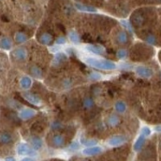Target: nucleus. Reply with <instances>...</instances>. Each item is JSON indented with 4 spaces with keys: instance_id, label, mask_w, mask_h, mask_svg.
<instances>
[{
    "instance_id": "nucleus-3",
    "label": "nucleus",
    "mask_w": 161,
    "mask_h": 161,
    "mask_svg": "<svg viewBox=\"0 0 161 161\" xmlns=\"http://www.w3.org/2000/svg\"><path fill=\"white\" fill-rule=\"evenodd\" d=\"M137 74L143 78H150L152 77L153 70L146 66H138L136 68Z\"/></svg>"
},
{
    "instance_id": "nucleus-6",
    "label": "nucleus",
    "mask_w": 161,
    "mask_h": 161,
    "mask_svg": "<svg viewBox=\"0 0 161 161\" xmlns=\"http://www.w3.org/2000/svg\"><path fill=\"white\" fill-rule=\"evenodd\" d=\"M125 142H126V138L124 136H123V135H116V136H114L112 138L108 140V144L110 146L116 147V146H119L121 144H123Z\"/></svg>"
},
{
    "instance_id": "nucleus-19",
    "label": "nucleus",
    "mask_w": 161,
    "mask_h": 161,
    "mask_svg": "<svg viewBox=\"0 0 161 161\" xmlns=\"http://www.w3.org/2000/svg\"><path fill=\"white\" fill-rule=\"evenodd\" d=\"M115 110L118 111V113H124L127 110V106L126 103L123 102V101H118L115 103Z\"/></svg>"
},
{
    "instance_id": "nucleus-29",
    "label": "nucleus",
    "mask_w": 161,
    "mask_h": 161,
    "mask_svg": "<svg viewBox=\"0 0 161 161\" xmlns=\"http://www.w3.org/2000/svg\"><path fill=\"white\" fill-rule=\"evenodd\" d=\"M126 56H127V52H126L125 50H123V49L119 50L118 52V53H117V57H118V58H119V59H123V58L125 57Z\"/></svg>"
},
{
    "instance_id": "nucleus-31",
    "label": "nucleus",
    "mask_w": 161,
    "mask_h": 161,
    "mask_svg": "<svg viewBox=\"0 0 161 161\" xmlns=\"http://www.w3.org/2000/svg\"><path fill=\"white\" fill-rule=\"evenodd\" d=\"M65 42H66V40L62 36H60V37H59L57 40V44H64Z\"/></svg>"
},
{
    "instance_id": "nucleus-28",
    "label": "nucleus",
    "mask_w": 161,
    "mask_h": 161,
    "mask_svg": "<svg viewBox=\"0 0 161 161\" xmlns=\"http://www.w3.org/2000/svg\"><path fill=\"white\" fill-rule=\"evenodd\" d=\"M63 57H65V55L61 54V53H59V54L56 55V57H55V60H54V63L55 64H60L62 60H63Z\"/></svg>"
},
{
    "instance_id": "nucleus-4",
    "label": "nucleus",
    "mask_w": 161,
    "mask_h": 161,
    "mask_svg": "<svg viewBox=\"0 0 161 161\" xmlns=\"http://www.w3.org/2000/svg\"><path fill=\"white\" fill-rule=\"evenodd\" d=\"M12 56L15 60L21 61V60H26L27 57H28V53H27V51L24 49L19 48V49H15L14 51L12 52Z\"/></svg>"
},
{
    "instance_id": "nucleus-37",
    "label": "nucleus",
    "mask_w": 161,
    "mask_h": 161,
    "mask_svg": "<svg viewBox=\"0 0 161 161\" xmlns=\"http://www.w3.org/2000/svg\"><path fill=\"white\" fill-rule=\"evenodd\" d=\"M160 148H161V143H160Z\"/></svg>"
},
{
    "instance_id": "nucleus-14",
    "label": "nucleus",
    "mask_w": 161,
    "mask_h": 161,
    "mask_svg": "<svg viewBox=\"0 0 161 161\" xmlns=\"http://www.w3.org/2000/svg\"><path fill=\"white\" fill-rule=\"evenodd\" d=\"M12 44L11 40L7 37H3L2 39H0V48L3 49H6V50H8V49H11Z\"/></svg>"
},
{
    "instance_id": "nucleus-25",
    "label": "nucleus",
    "mask_w": 161,
    "mask_h": 161,
    "mask_svg": "<svg viewBox=\"0 0 161 161\" xmlns=\"http://www.w3.org/2000/svg\"><path fill=\"white\" fill-rule=\"evenodd\" d=\"M32 73L36 78H40L42 77V70L40 68H38V67H33L32 69Z\"/></svg>"
},
{
    "instance_id": "nucleus-26",
    "label": "nucleus",
    "mask_w": 161,
    "mask_h": 161,
    "mask_svg": "<svg viewBox=\"0 0 161 161\" xmlns=\"http://www.w3.org/2000/svg\"><path fill=\"white\" fill-rule=\"evenodd\" d=\"M84 106H85V107L88 108V109L93 107V106H94V101H93L92 98H86L85 101H84Z\"/></svg>"
},
{
    "instance_id": "nucleus-22",
    "label": "nucleus",
    "mask_w": 161,
    "mask_h": 161,
    "mask_svg": "<svg viewBox=\"0 0 161 161\" xmlns=\"http://www.w3.org/2000/svg\"><path fill=\"white\" fill-rule=\"evenodd\" d=\"M117 40L120 44H126L127 42V40H128V38H127V33L125 32H120L119 34L118 35V36H117Z\"/></svg>"
},
{
    "instance_id": "nucleus-8",
    "label": "nucleus",
    "mask_w": 161,
    "mask_h": 161,
    "mask_svg": "<svg viewBox=\"0 0 161 161\" xmlns=\"http://www.w3.org/2000/svg\"><path fill=\"white\" fill-rule=\"evenodd\" d=\"M36 115V111L34 110L30 109V108H26V109H23V110H21L20 113V117L23 120H27L29 118L34 117Z\"/></svg>"
},
{
    "instance_id": "nucleus-27",
    "label": "nucleus",
    "mask_w": 161,
    "mask_h": 161,
    "mask_svg": "<svg viewBox=\"0 0 161 161\" xmlns=\"http://www.w3.org/2000/svg\"><path fill=\"white\" fill-rule=\"evenodd\" d=\"M135 1H138L139 3H155V4L161 3V0H135Z\"/></svg>"
},
{
    "instance_id": "nucleus-13",
    "label": "nucleus",
    "mask_w": 161,
    "mask_h": 161,
    "mask_svg": "<svg viewBox=\"0 0 161 161\" xmlns=\"http://www.w3.org/2000/svg\"><path fill=\"white\" fill-rule=\"evenodd\" d=\"M52 40H53L52 36L49 33H44L40 36V43L43 44H46V45L52 43Z\"/></svg>"
},
{
    "instance_id": "nucleus-10",
    "label": "nucleus",
    "mask_w": 161,
    "mask_h": 161,
    "mask_svg": "<svg viewBox=\"0 0 161 161\" xmlns=\"http://www.w3.org/2000/svg\"><path fill=\"white\" fill-rule=\"evenodd\" d=\"M52 144L56 147H61L64 146V144L65 143V138L62 135H55L52 139Z\"/></svg>"
},
{
    "instance_id": "nucleus-18",
    "label": "nucleus",
    "mask_w": 161,
    "mask_h": 161,
    "mask_svg": "<svg viewBox=\"0 0 161 161\" xmlns=\"http://www.w3.org/2000/svg\"><path fill=\"white\" fill-rule=\"evenodd\" d=\"M75 6L77 7V8L80 10V11H83V12H96V9L94 7H93L91 6H88V5H84V4H79V3H76Z\"/></svg>"
},
{
    "instance_id": "nucleus-33",
    "label": "nucleus",
    "mask_w": 161,
    "mask_h": 161,
    "mask_svg": "<svg viewBox=\"0 0 161 161\" xmlns=\"http://www.w3.org/2000/svg\"><path fill=\"white\" fill-rule=\"evenodd\" d=\"M20 161H35L32 158H30V157H25V158L22 159Z\"/></svg>"
},
{
    "instance_id": "nucleus-9",
    "label": "nucleus",
    "mask_w": 161,
    "mask_h": 161,
    "mask_svg": "<svg viewBox=\"0 0 161 161\" xmlns=\"http://www.w3.org/2000/svg\"><path fill=\"white\" fill-rule=\"evenodd\" d=\"M102 152V148L100 147H97V146H94V147H87L86 149L83 150V153L86 155H96L100 154Z\"/></svg>"
},
{
    "instance_id": "nucleus-17",
    "label": "nucleus",
    "mask_w": 161,
    "mask_h": 161,
    "mask_svg": "<svg viewBox=\"0 0 161 161\" xmlns=\"http://www.w3.org/2000/svg\"><path fill=\"white\" fill-rule=\"evenodd\" d=\"M144 142H145V136L141 135L139 137L138 139H137V141L135 142V145H134V149H135V151H136V152L139 151L143 147V146H144Z\"/></svg>"
},
{
    "instance_id": "nucleus-20",
    "label": "nucleus",
    "mask_w": 161,
    "mask_h": 161,
    "mask_svg": "<svg viewBox=\"0 0 161 161\" xmlns=\"http://www.w3.org/2000/svg\"><path fill=\"white\" fill-rule=\"evenodd\" d=\"M69 40H71L73 43H74V44L80 43V37H79L78 34L77 33V32H75V31H71V32H69Z\"/></svg>"
},
{
    "instance_id": "nucleus-35",
    "label": "nucleus",
    "mask_w": 161,
    "mask_h": 161,
    "mask_svg": "<svg viewBox=\"0 0 161 161\" xmlns=\"http://www.w3.org/2000/svg\"><path fill=\"white\" fill-rule=\"evenodd\" d=\"M78 147H79V146H78V143H75V144H73L72 145V148H73V149H77Z\"/></svg>"
},
{
    "instance_id": "nucleus-32",
    "label": "nucleus",
    "mask_w": 161,
    "mask_h": 161,
    "mask_svg": "<svg viewBox=\"0 0 161 161\" xmlns=\"http://www.w3.org/2000/svg\"><path fill=\"white\" fill-rule=\"evenodd\" d=\"M90 78L92 79H95V80H98V79H100L101 75L98 74V73H94L90 75Z\"/></svg>"
},
{
    "instance_id": "nucleus-16",
    "label": "nucleus",
    "mask_w": 161,
    "mask_h": 161,
    "mask_svg": "<svg viewBox=\"0 0 161 161\" xmlns=\"http://www.w3.org/2000/svg\"><path fill=\"white\" fill-rule=\"evenodd\" d=\"M31 144H32L33 149L39 150L41 148L42 145H43V142L38 137H34L31 139Z\"/></svg>"
},
{
    "instance_id": "nucleus-11",
    "label": "nucleus",
    "mask_w": 161,
    "mask_h": 161,
    "mask_svg": "<svg viewBox=\"0 0 161 161\" xmlns=\"http://www.w3.org/2000/svg\"><path fill=\"white\" fill-rule=\"evenodd\" d=\"M86 49L89 52L97 55H102L105 52V49L103 47L97 46V45H87Z\"/></svg>"
},
{
    "instance_id": "nucleus-1",
    "label": "nucleus",
    "mask_w": 161,
    "mask_h": 161,
    "mask_svg": "<svg viewBox=\"0 0 161 161\" xmlns=\"http://www.w3.org/2000/svg\"><path fill=\"white\" fill-rule=\"evenodd\" d=\"M131 23L135 28L147 26L149 28H155L159 37L155 45H161V8L139 9L132 15Z\"/></svg>"
},
{
    "instance_id": "nucleus-23",
    "label": "nucleus",
    "mask_w": 161,
    "mask_h": 161,
    "mask_svg": "<svg viewBox=\"0 0 161 161\" xmlns=\"http://www.w3.org/2000/svg\"><path fill=\"white\" fill-rule=\"evenodd\" d=\"M80 143L83 145L88 146V147H93L97 144V141L94 140V139H86L82 138L80 139Z\"/></svg>"
},
{
    "instance_id": "nucleus-7",
    "label": "nucleus",
    "mask_w": 161,
    "mask_h": 161,
    "mask_svg": "<svg viewBox=\"0 0 161 161\" xmlns=\"http://www.w3.org/2000/svg\"><path fill=\"white\" fill-rule=\"evenodd\" d=\"M23 96L25 98L26 100L28 101L30 103L37 105V106H40V103H41L40 99L36 94H31V93H24Z\"/></svg>"
},
{
    "instance_id": "nucleus-36",
    "label": "nucleus",
    "mask_w": 161,
    "mask_h": 161,
    "mask_svg": "<svg viewBox=\"0 0 161 161\" xmlns=\"http://www.w3.org/2000/svg\"><path fill=\"white\" fill-rule=\"evenodd\" d=\"M160 61H161V52H160Z\"/></svg>"
},
{
    "instance_id": "nucleus-2",
    "label": "nucleus",
    "mask_w": 161,
    "mask_h": 161,
    "mask_svg": "<svg viewBox=\"0 0 161 161\" xmlns=\"http://www.w3.org/2000/svg\"><path fill=\"white\" fill-rule=\"evenodd\" d=\"M86 63L95 68H98L104 70H112L116 68V65L110 60H103V59H98L94 57L86 58Z\"/></svg>"
},
{
    "instance_id": "nucleus-34",
    "label": "nucleus",
    "mask_w": 161,
    "mask_h": 161,
    "mask_svg": "<svg viewBox=\"0 0 161 161\" xmlns=\"http://www.w3.org/2000/svg\"><path fill=\"white\" fill-rule=\"evenodd\" d=\"M6 161H15V160L14 157H12V156H10V157H7V158H6V160H5Z\"/></svg>"
},
{
    "instance_id": "nucleus-21",
    "label": "nucleus",
    "mask_w": 161,
    "mask_h": 161,
    "mask_svg": "<svg viewBox=\"0 0 161 161\" xmlns=\"http://www.w3.org/2000/svg\"><path fill=\"white\" fill-rule=\"evenodd\" d=\"M15 39L16 42H18V43H23V42H25L28 40V36L23 32H18L17 34L15 35Z\"/></svg>"
},
{
    "instance_id": "nucleus-5",
    "label": "nucleus",
    "mask_w": 161,
    "mask_h": 161,
    "mask_svg": "<svg viewBox=\"0 0 161 161\" xmlns=\"http://www.w3.org/2000/svg\"><path fill=\"white\" fill-rule=\"evenodd\" d=\"M17 152L20 155H32L34 152V150L28 144H21L18 146Z\"/></svg>"
},
{
    "instance_id": "nucleus-15",
    "label": "nucleus",
    "mask_w": 161,
    "mask_h": 161,
    "mask_svg": "<svg viewBox=\"0 0 161 161\" xmlns=\"http://www.w3.org/2000/svg\"><path fill=\"white\" fill-rule=\"evenodd\" d=\"M20 83L23 89H28L32 86V80L28 77H23V78H21Z\"/></svg>"
},
{
    "instance_id": "nucleus-24",
    "label": "nucleus",
    "mask_w": 161,
    "mask_h": 161,
    "mask_svg": "<svg viewBox=\"0 0 161 161\" xmlns=\"http://www.w3.org/2000/svg\"><path fill=\"white\" fill-rule=\"evenodd\" d=\"M108 123H109L110 126H112V127L117 126L119 123V118L115 115H112L108 118Z\"/></svg>"
},
{
    "instance_id": "nucleus-12",
    "label": "nucleus",
    "mask_w": 161,
    "mask_h": 161,
    "mask_svg": "<svg viewBox=\"0 0 161 161\" xmlns=\"http://www.w3.org/2000/svg\"><path fill=\"white\" fill-rule=\"evenodd\" d=\"M13 141V138L11 134L7 132H3L0 135V143L3 144H9Z\"/></svg>"
},
{
    "instance_id": "nucleus-30",
    "label": "nucleus",
    "mask_w": 161,
    "mask_h": 161,
    "mask_svg": "<svg viewBox=\"0 0 161 161\" xmlns=\"http://www.w3.org/2000/svg\"><path fill=\"white\" fill-rule=\"evenodd\" d=\"M151 133V131L148 127H144L142 129V135H144V136H148Z\"/></svg>"
}]
</instances>
